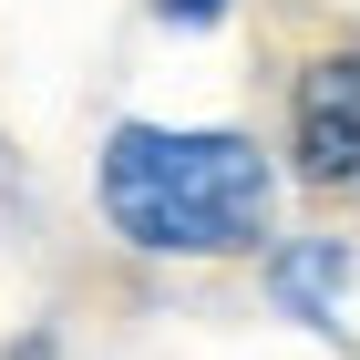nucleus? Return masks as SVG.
<instances>
[{"label":"nucleus","mask_w":360,"mask_h":360,"mask_svg":"<svg viewBox=\"0 0 360 360\" xmlns=\"http://www.w3.org/2000/svg\"><path fill=\"white\" fill-rule=\"evenodd\" d=\"M268 206V155L226 124H113L103 144V217L144 257H248Z\"/></svg>","instance_id":"obj_1"},{"label":"nucleus","mask_w":360,"mask_h":360,"mask_svg":"<svg viewBox=\"0 0 360 360\" xmlns=\"http://www.w3.org/2000/svg\"><path fill=\"white\" fill-rule=\"evenodd\" d=\"M288 155L309 186H360V52H319L288 103Z\"/></svg>","instance_id":"obj_2"},{"label":"nucleus","mask_w":360,"mask_h":360,"mask_svg":"<svg viewBox=\"0 0 360 360\" xmlns=\"http://www.w3.org/2000/svg\"><path fill=\"white\" fill-rule=\"evenodd\" d=\"M268 288H278L288 319L330 330V319H340V288H350V248H340V237H288V248H268Z\"/></svg>","instance_id":"obj_3"},{"label":"nucleus","mask_w":360,"mask_h":360,"mask_svg":"<svg viewBox=\"0 0 360 360\" xmlns=\"http://www.w3.org/2000/svg\"><path fill=\"white\" fill-rule=\"evenodd\" d=\"M155 11H165L175 31H206V21H217V11H226V0H155Z\"/></svg>","instance_id":"obj_4"}]
</instances>
